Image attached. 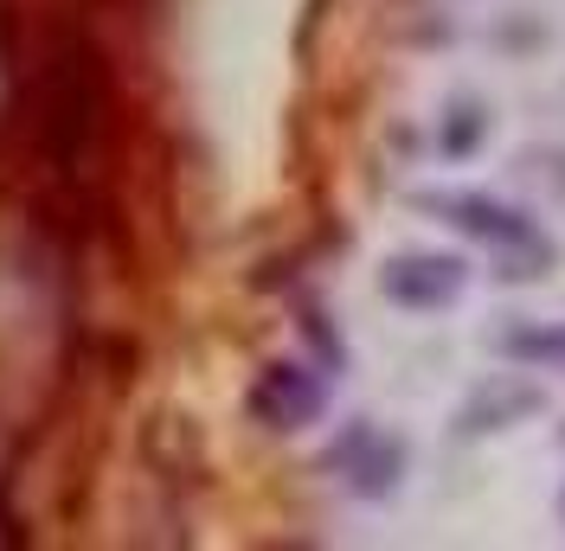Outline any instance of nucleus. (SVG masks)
Returning a JSON list of instances; mask_svg holds the SVG:
<instances>
[{
    "label": "nucleus",
    "instance_id": "nucleus-1",
    "mask_svg": "<svg viewBox=\"0 0 565 551\" xmlns=\"http://www.w3.org/2000/svg\"><path fill=\"white\" fill-rule=\"evenodd\" d=\"M250 404H257V417H270L277 430H296L302 417L321 411V391H316V379H302V366H270Z\"/></svg>",
    "mask_w": 565,
    "mask_h": 551
}]
</instances>
